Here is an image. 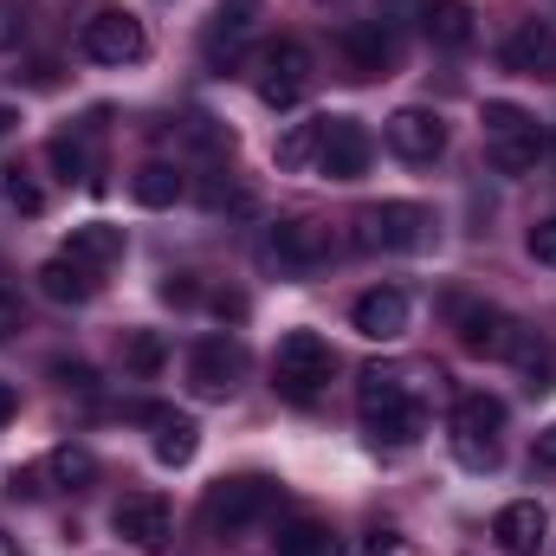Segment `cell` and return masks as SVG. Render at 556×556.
I'll list each match as a JSON object with an SVG mask.
<instances>
[{
    "instance_id": "cell-1",
    "label": "cell",
    "mask_w": 556,
    "mask_h": 556,
    "mask_svg": "<svg viewBox=\"0 0 556 556\" xmlns=\"http://www.w3.org/2000/svg\"><path fill=\"white\" fill-rule=\"evenodd\" d=\"M356 408H363L369 440L389 446V453L415 446L420 433H427V408H420L415 369H402V363H376V369H363V382H356Z\"/></svg>"
},
{
    "instance_id": "cell-2",
    "label": "cell",
    "mask_w": 556,
    "mask_h": 556,
    "mask_svg": "<svg viewBox=\"0 0 556 556\" xmlns=\"http://www.w3.org/2000/svg\"><path fill=\"white\" fill-rule=\"evenodd\" d=\"M273 505H278V479H266V472L214 479L207 498H201V531H207V538H240V531L260 525Z\"/></svg>"
},
{
    "instance_id": "cell-3",
    "label": "cell",
    "mask_w": 556,
    "mask_h": 556,
    "mask_svg": "<svg viewBox=\"0 0 556 556\" xmlns=\"http://www.w3.org/2000/svg\"><path fill=\"white\" fill-rule=\"evenodd\" d=\"M337 376V350L317 337V330H291L285 343H278V356H273V389L285 395V402H317L324 395V382Z\"/></svg>"
},
{
    "instance_id": "cell-4",
    "label": "cell",
    "mask_w": 556,
    "mask_h": 556,
    "mask_svg": "<svg viewBox=\"0 0 556 556\" xmlns=\"http://www.w3.org/2000/svg\"><path fill=\"white\" fill-rule=\"evenodd\" d=\"M479 124H485V149H492V168H498V175H531V168L544 162V130H538L531 111L492 98Z\"/></svg>"
},
{
    "instance_id": "cell-5",
    "label": "cell",
    "mask_w": 556,
    "mask_h": 556,
    "mask_svg": "<svg viewBox=\"0 0 556 556\" xmlns=\"http://www.w3.org/2000/svg\"><path fill=\"white\" fill-rule=\"evenodd\" d=\"M498 427H505V402L472 389L453 402V459L466 472H492L498 466Z\"/></svg>"
},
{
    "instance_id": "cell-6",
    "label": "cell",
    "mask_w": 556,
    "mask_h": 556,
    "mask_svg": "<svg viewBox=\"0 0 556 556\" xmlns=\"http://www.w3.org/2000/svg\"><path fill=\"white\" fill-rule=\"evenodd\" d=\"M260 260H266L273 273H291V278L317 273V266L330 260V227H324V220H311V214H291V220L266 227Z\"/></svg>"
},
{
    "instance_id": "cell-7",
    "label": "cell",
    "mask_w": 556,
    "mask_h": 556,
    "mask_svg": "<svg viewBox=\"0 0 556 556\" xmlns=\"http://www.w3.org/2000/svg\"><path fill=\"white\" fill-rule=\"evenodd\" d=\"M363 247L376 253H420L433 240V214L420 201H382V207H363Z\"/></svg>"
},
{
    "instance_id": "cell-8",
    "label": "cell",
    "mask_w": 556,
    "mask_h": 556,
    "mask_svg": "<svg viewBox=\"0 0 556 556\" xmlns=\"http://www.w3.org/2000/svg\"><path fill=\"white\" fill-rule=\"evenodd\" d=\"M78 46H85V59H98V65H137L142 52H149V33H142L137 13L104 7V13H91V20H85Z\"/></svg>"
},
{
    "instance_id": "cell-9",
    "label": "cell",
    "mask_w": 556,
    "mask_h": 556,
    "mask_svg": "<svg viewBox=\"0 0 556 556\" xmlns=\"http://www.w3.org/2000/svg\"><path fill=\"white\" fill-rule=\"evenodd\" d=\"M260 98L273 104V111H291L304 91H311V52L298 46V39H278V46H266L260 52Z\"/></svg>"
},
{
    "instance_id": "cell-10",
    "label": "cell",
    "mask_w": 556,
    "mask_h": 556,
    "mask_svg": "<svg viewBox=\"0 0 556 556\" xmlns=\"http://www.w3.org/2000/svg\"><path fill=\"white\" fill-rule=\"evenodd\" d=\"M240 376H247V350H240V343H227V337L194 343V356H188V389H194L201 402H227V395L240 389Z\"/></svg>"
},
{
    "instance_id": "cell-11",
    "label": "cell",
    "mask_w": 556,
    "mask_h": 556,
    "mask_svg": "<svg viewBox=\"0 0 556 556\" xmlns=\"http://www.w3.org/2000/svg\"><path fill=\"white\" fill-rule=\"evenodd\" d=\"M369 155H376V142H369V130H363L356 117H324V137H317V175H330V181H356V175L369 168Z\"/></svg>"
},
{
    "instance_id": "cell-12",
    "label": "cell",
    "mask_w": 556,
    "mask_h": 556,
    "mask_svg": "<svg viewBox=\"0 0 556 556\" xmlns=\"http://www.w3.org/2000/svg\"><path fill=\"white\" fill-rule=\"evenodd\" d=\"M453 330H459V350L466 356H511L518 343V324L498 311V304H453Z\"/></svg>"
},
{
    "instance_id": "cell-13",
    "label": "cell",
    "mask_w": 556,
    "mask_h": 556,
    "mask_svg": "<svg viewBox=\"0 0 556 556\" xmlns=\"http://www.w3.org/2000/svg\"><path fill=\"white\" fill-rule=\"evenodd\" d=\"M343 65H350V78H389L395 72V59H402V46H395V33L382 26V20H356V26H343Z\"/></svg>"
},
{
    "instance_id": "cell-14",
    "label": "cell",
    "mask_w": 556,
    "mask_h": 556,
    "mask_svg": "<svg viewBox=\"0 0 556 556\" xmlns=\"http://www.w3.org/2000/svg\"><path fill=\"white\" fill-rule=\"evenodd\" d=\"M389 149H395L402 162H415V168L440 162V155H446V124H440V111H420V104L395 111V117H389Z\"/></svg>"
},
{
    "instance_id": "cell-15",
    "label": "cell",
    "mask_w": 556,
    "mask_h": 556,
    "mask_svg": "<svg viewBox=\"0 0 556 556\" xmlns=\"http://www.w3.org/2000/svg\"><path fill=\"white\" fill-rule=\"evenodd\" d=\"M111 531H117L124 544H137V551H162V544H168V498H155V492H130V498H117Z\"/></svg>"
},
{
    "instance_id": "cell-16",
    "label": "cell",
    "mask_w": 556,
    "mask_h": 556,
    "mask_svg": "<svg viewBox=\"0 0 556 556\" xmlns=\"http://www.w3.org/2000/svg\"><path fill=\"white\" fill-rule=\"evenodd\" d=\"M408 317H415V304H408V291H395V285H376V291H363V298L350 304V324H356L363 337H376V343H395V337L408 330Z\"/></svg>"
},
{
    "instance_id": "cell-17",
    "label": "cell",
    "mask_w": 556,
    "mask_h": 556,
    "mask_svg": "<svg viewBox=\"0 0 556 556\" xmlns=\"http://www.w3.org/2000/svg\"><path fill=\"white\" fill-rule=\"evenodd\" d=\"M492 538H498L505 556H538L544 538H551V511H544L538 498H511V505L492 518Z\"/></svg>"
},
{
    "instance_id": "cell-18",
    "label": "cell",
    "mask_w": 556,
    "mask_h": 556,
    "mask_svg": "<svg viewBox=\"0 0 556 556\" xmlns=\"http://www.w3.org/2000/svg\"><path fill=\"white\" fill-rule=\"evenodd\" d=\"M505 72H518V78H556V26L544 20H525L511 39H505Z\"/></svg>"
},
{
    "instance_id": "cell-19",
    "label": "cell",
    "mask_w": 556,
    "mask_h": 556,
    "mask_svg": "<svg viewBox=\"0 0 556 556\" xmlns=\"http://www.w3.org/2000/svg\"><path fill=\"white\" fill-rule=\"evenodd\" d=\"M39 291H46L52 304H91V298L104 291V273H91V266H78L72 253H52V260L39 266Z\"/></svg>"
},
{
    "instance_id": "cell-20",
    "label": "cell",
    "mask_w": 556,
    "mask_h": 556,
    "mask_svg": "<svg viewBox=\"0 0 556 556\" xmlns=\"http://www.w3.org/2000/svg\"><path fill=\"white\" fill-rule=\"evenodd\" d=\"M65 253H72L78 266H91V273H111V266L124 260V227H111V220H91V227H72V240H65Z\"/></svg>"
},
{
    "instance_id": "cell-21",
    "label": "cell",
    "mask_w": 556,
    "mask_h": 556,
    "mask_svg": "<svg viewBox=\"0 0 556 556\" xmlns=\"http://www.w3.org/2000/svg\"><path fill=\"white\" fill-rule=\"evenodd\" d=\"M142 420H155V459H162V466H188V459H194L201 433H194V420H188V415H168V408H142Z\"/></svg>"
},
{
    "instance_id": "cell-22",
    "label": "cell",
    "mask_w": 556,
    "mask_h": 556,
    "mask_svg": "<svg viewBox=\"0 0 556 556\" xmlns=\"http://www.w3.org/2000/svg\"><path fill=\"white\" fill-rule=\"evenodd\" d=\"M420 26H427L433 46L459 52V46L472 39V7H466V0H427V7H420Z\"/></svg>"
},
{
    "instance_id": "cell-23",
    "label": "cell",
    "mask_w": 556,
    "mask_h": 556,
    "mask_svg": "<svg viewBox=\"0 0 556 556\" xmlns=\"http://www.w3.org/2000/svg\"><path fill=\"white\" fill-rule=\"evenodd\" d=\"M511 363L525 369V389H531V395H551V389H556V350L544 343V337L518 330V343H511Z\"/></svg>"
},
{
    "instance_id": "cell-24",
    "label": "cell",
    "mask_w": 556,
    "mask_h": 556,
    "mask_svg": "<svg viewBox=\"0 0 556 556\" xmlns=\"http://www.w3.org/2000/svg\"><path fill=\"white\" fill-rule=\"evenodd\" d=\"M278 556H330L337 551V538H330V525L324 518H285L273 538Z\"/></svg>"
},
{
    "instance_id": "cell-25",
    "label": "cell",
    "mask_w": 556,
    "mask_h": 556,
    "mask_svg": "<svg viewBox=\"0 0 556 556\" xmlns=\"http://www.w3.org/2000/svg\"><path fill=\"white\" fill-rule=\"evenodd\" d=\"M181 188H188V181H181V168H175V162H142L137 175H130V194H137L142 207H175V201H181Z\"/></svg>"
},
{
    "instance_id": "cell-26",
    "label": "cell",
    "mask_w": 556,
    "mask_h": 556,
    "mask_svg": "<svg viewBox=\"0 0 556 556\" xmlns=\"http://www.w3.org/2000/svg\"><path fill=\"white\" fill-rule=\"evenodd\" d=\"M253 20H260V0H220V7H214V20H207V52L240 46V39L253 33Z\"/></svg>"
},
{
    "instance_id": "cell-27",
    "label": "cell",
    "mask_w": 556,
    "mask_h": 556,
    "mask_svg": "<svg viewBox=\"0 0 556 556\" xmlns=\"http://www.w3.org/2000/svg\"><path fill=\"white\" fill-rule=\"evenodd\" d=\"M0 201H7L13 214H39V207H46V188L33 181L26 162H0Z\"/></svg>"
},
{
    "instance_id": "cell-28",
    "label": "cell",
    "mask_w": 556,
    "mask_h": 556,
    "mask_svg": "<svg viewBox=\"0 0 556 556\" xmlns=\"http://www.w3.org/2000/svg\"><path fill=\"white\" fill-rule=\"evenodd\" d=\"M46 472H52L59 485H72V492H85V485L98 479V459H91L85 446H59V453L46 459Z\"/></svg>"
},
{
    "instance_id": "cell-29",
    "label": "cell",
    "mask_w": 556,
    "mask_h": 556,
    "mask_svg": "<svg viewBox=\"0 0 556 556\" xmlns=\"http://www.w3.org/2000/svg\"><path fill=\"white\" fill-rule=\"evenodd\" d=\"M317 137H324V117L317 124H298L291 137H278V168H304V162H317Z\"/></svg>"
},
{
    "instance_id": "cell-30",
    "label": "cell",
    "mask_w": 556,
    "mask_h": 556,
    "mask_svg": "<svg viewBox=\"0 0 556 556\" xmlns=\"http://www.w3.org/2000/svg\"><path fill=\"white\" fill-rule=\"evenodd\" d=\"M46 155H52V168H59L65 181H85V175H91V149H85L78 137H52Z\"/></svg>"
},
{
    "instance_id": "cell-31",
    "label": "cell",
    "mask_w": 556,
    "mask_h": 556,
    "mask_svg": "<svg viewBox=\"0 0 556 556\" xmlns=\"http://www.w3.org/2000/svg\"><path fill=\"white\" fill-rule=\"evenodd\" d=\"M124 363H130L137 376H155V369H162V337H155V330H130V343H124Z\"/></svg>"
},
{
    "instance_id": "cell-32",
    "label": "cell",
    "mask_w": 556,
    "mask_h": 556,
    "mask_svg": "<svg viewBox=\"0 0 556 556\" xmlns=\"http://www.w3.org/2000/svg\"><path fill=\"white\" fill-rule=\"evenodd\" d=\"M531 260L556 273V220H538V227H531Z\"/></svg>"
},
{
    "instance_id": "cell-33",
    "label": "cell",
    "mask_w": 556,
    "mask_h": 556,
    "mask_svg": "<svg viewBox=\"0 0 556 556\" xmlns=\"http://www.w3.org/2000/svg\"><path fill=\"white\" fill-rule=\"evenodd\" d=\"M20 39H26V13H20L13 0H0V52H7V46H20Z\"/></svg>"
},
{
    "instance_id": "cell-34",
    "label": "cell",
    "mask_w": 556,
    "mask_h": 556,
    "mask_svg": "<svg viewBox=\"0 0 556 556\" xmlns=\"http://www.w3.org/2000/svg\"><path fill=\"white\" fill-rule=\"evenodd\" d=\"M7 492H13V498H39V492H46V466H33V472H13V479H7Z\"/></svg>"
},
{
    "instance_id": "cell-35",
    "label": "cell",
    "mask_w": 556,
    "mask_h": 556,
    "mask_svg": "<svg viewBox=\"0 0 556 556\" xmlns=\"http://www.w3.org/2000/svg\"><path fill=\"white\" fill-rule=\"evenodd\" d=\"M369 556H415V544L395 538V531H376V538H369Z\"/></svg>"
},
{
    "instance_id": "cell-36",
    "label": "cell",
    "mask_w": 556,
    "mask_h": 556,
    "mask_svg": "<svg viewBox=\"0 0 556 556\" xmlns=\"http://www.w3.org/2000/svg\"><path fill=\"white\" fill-rule=\"evenodd\" d=\"M52 376H59L65 389H91V369H85V363H52Z\"/></svg>"
},
{
    "instance_id": "cell-37",
    "label": "cell",
    "mask_w": 556,
    "mask_h": 556,
    "mask_svg": "<svg viewBox=\"0 0 556 556\" xmlns=\"http://www.w3.org/2000/svg\"><path fill=\"white\" fill-rule=\"evenodd\" d=\"M162 298H168V304H194V278H188V273H175L168 285H162Z\"/></svg>"
},
{
    "instance_id": "cell-38",
    "label": "cell",
    "mask_w": 556,
    "mask_h": 556,
    "mask_svg": "<svg viewBox=\"0 0 556 556\" xmlns=\"http://www.w3.org/2000/svg\"><path fill=\"white\" fill-rule=\"evenodd\" d=\"M13 415H20V395H13V382H0V427H7Z\"/></svg>"
},
{
    "instance_id": "cell-39",
    "label": "cell",
    "mask_w": 556,
    "mask_h": 556,
    "mask_svg": "<svg viewBox=\"0 0 556 556\" xmlns=\"http://www.w3.org/2000/svg\"><path fill=\"white\" fill-rule=\"evenodd\" d=\"M538 459H544V466H556V427L544 433V440H538Z\"/></svg>"
},
{
    "instance_id": "cell-40",
    "label": "cell",
    "mask_w": 556,
    "mask_h": 556,
    "mask_svg": "<svg viewBox=\"0 0 556 556\" xmlns=\"http://www.w3.org/2000/svg\"><path fill=\"white\" fill-rule=\"evenodd\" d=\"M0 556H20V544H13V538H7V531H0Z\"/></svg>"
},
{
    "instance_id": "cell-41",
    "label": "cell",
    "mask_w": 556,
    "mask_h": 556,
    "mask_svg": "<svg viewBox=\"0 0 556 556\" xmlns=\"http://www.w3.org/2000/svg\"><path fill=\"white\" fill-rule=\"evenodd\" d=\"M13 124H20V117H13V111H0V137H7V130H13Z\"/></svg>"
}]
</instances>
